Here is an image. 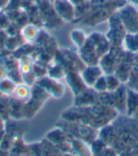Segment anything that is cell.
I'll list each match as a JSON object with an SVG mask.
<instances>
[{"instance_id": "cell-1", "label": "cell", "mask_w": 138, "mask_h": 156, "mask_svg": "<svg viewBox=\"0 0 138 156\" xmlns=\"http://www.w3.org/2000/svg\"><path fill=\"white\" fill-rule=\"evenodd\" d=\"M14 94L19 99H27L30 97V88L25 84H20L15 87Z\"/></svg>"}, {"instance_id": "cell-2", "label": "cell", "mask_w": 138, "mask_h": 156, "mask_svg": "<svg viewBox=\"0 0 138 156\" xmlns=\"http://www.w3.org/2000/svg\"><path fill=\"white\" fill-rule=\"evenodd\" d=\"M20 70L22 74H30L32 70V63L30 58H24L20 63Z\"/></svg>"}, {"instance_id": "cell-3", "label": "cell", "mask_w": 138, "mask_h": 156, "mask_svg": "<svg viewBox=\"0 0 138 156\" xmlns=\"http://www.w3.org/2000/svg\"><path fill=\"white\" fill-rule=\"evenodd\" d=\"M37 34H38V30L32 26L27 27L24 30V35L27 40H34Z\"/></svg>"}, {"instance_id": "cell-4", "label": "cell", "mask_w": 138, "mask_h": 156, "mask_svg": "<svg viewBox=\"0 0 138 156\" xmlns=\"http://www.w3.org/2000/svg\"><path fill=\"white\" fill-rule=\"evenodd\" d=\"M4 77H5V72L2 68H0V80H4Z\"/></svg>"}, {"instance_id": "cell-5", "label": "cell", "mask_w": 138, "mask_h": 156, "mask_svg": "<svg viewBox=\"0 0 138 156\" xmlns=\"http://www.w3.org/2000/svg\"><path fill=\"white\" fill-rule=\"evenodd\" d=\"M131 2H133L134 4H138V0H130Z\"/></svg>"}]
</instances>
